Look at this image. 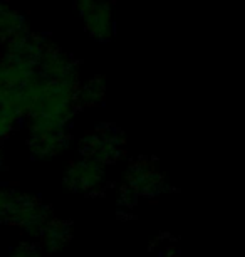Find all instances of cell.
<instances>
[{
	"label": "cell",
	"instance_id": "277c9868",
	"mask_svg": "<svg viewBox=\"0 0 245 257\" xmlns=\"http://www.w3.org/2000/svg\"><path fill=\"white\" fill-rule=\"evenodd\" d=\"M36 71L42 77L51 81H69L81 82L79 77V62L74 59L71 52L62 49L51 39H47L44 49H42Z\"/></svg>",
	"mask_w": 245,
	"mask_h": 257
},
{
	"label": "cell",
	"instance_id": "8992f818",
	"mask_svg": "<svg viewBox=\"0 0 245 257\" xmlns=\"http://www.w3.org/2000/svg\"><path fill=\"white\" fill-rule=\"evenodd\" d=\"M124 185H126V190L134 198L155 195V193L161 192L165 188V177L158 172L151 162L139 160V162H134L128 168Z\"/></svg>",
	"mask_w": 245,
	"mask_h": 257
},
{
	"label": "cell",
	"instance_id": "ba28073f",
	"mask_svg": "<svg viewBox=\"0 0 245 257\" xmlns=\"http://www.w3.org/2000/svg\"><path fill=\"white\" fill-rule=\"evenodd\" d=\"M71 140L69 132L59 133H37L29 135V150L36 158L51 160L57 157L67 148V143Z\"/></svg>",
	"mask_w": 245,
	"mask_h": 257
},
{
	"label": "cell",
	"instance_id": "7c38bea8",
	"mask_svg": "<svg viewBox=\"0 0 245 257\" xmlns=\"http://www.w3.org/2000/svg\"><path fill=\"white\" fill-rule=\"evenodd\" d=\"M9 257H41L39 254V247L32 242H22L14 249Z\"/></svg>",
	"mask_w": 245,
	"mask_h": 257
},
{
	"label": "cell",
	"instance_id": "30bf717a",
	"mask_svg": "<svg viewBox=\"0 0 245 257\" xmlns=\"http://www.w3.org/2000/svg\"><path fill=\"white\" fill-rule=\"evenodd\" d=\"M26 29V17L6 0H0V44H6Z\"/></svg>",
	"mask_w": 245,
	"mask_h": 257
},
{
	"label": "cell",
	"instance_id": "52a82bcc",
	"mask_svg": "<svg viewBox=\"0 0 245 257\" xmlns=\"http://www.w3.org/2000/svg\"><path fill=\"white\" fill-rule=\"evenodd\" d=\"M24 121L21 96L12 91L0 89V145L16 132Z\"/></svg>",
	"mask_w": 245,
	"mask_h": 257
},
{
	"label": "cell",
	"instance_id": "8fae6325",
	"mask_svg": "<svg viewBox=\"0 0 245 257\" xmlns=\"http://www.w3.org/2000/svg\"><path fill=\"white\" fill-rule=\"evenodd\" d=\"M106 94V86L101 76H94L86 82L81 81L78 88V106L81 108H96L103 103Z\"/></svg>",
	"mask_w": 245,
	"mask_h": 257
},
{
	"label": "cell",
	"instance_id": "5b68a950",
	"mask_svg": "<svg viewBox=\"0 0 245 257\" xmlns=\"http://www.w3.org/2000/svg\"><path fill=\"white\" fill-rule=\"evenodd\" d=\"M66 185L79 193L99 190L104 185V165L84 157L74 160L66 172Z\"/></svg>",
	"mask_w": 245,
	"mask_h": 257
},
{
	"label": "cell",
	"instance_id": "3957f363",
	"mask_svg": "<svg viewBox=\"0 0 245 257\" xmlns=\"http://www.w3.org/2000/svg\"><path fill=\"white\" fill-rule=\"evenodd\" d=\"M84 29L94 41L108 42L114 36V0H73Z\"/></svg>",
	"mask_w": 245,
	"mask_h": 257
},
{
	"label": "cell",
	"instance_id": "4fadbf2b",
	"mask_svg": "<svg viewBox=\"0 0 245 257\" xmlns=\"http://www.w3.org/2000/svg\"><path fill=\"white\" fill-rule=\"evenodd\" d=\"M0 158H2V148H0Z\"/></svg>",
	"mask_w": 245,
	"mask_h": 257
},
{
	"label": "cell",
	"instance_id": "6da1fadb",
	"mask_svg": "<svg viewBox=\"0 0 245 257\" xmlns=\"http://www.w3.org/2000/svg\"><path fill=\"white\" fill-rule=\"evenodd\" d=\"M81 157L94 160L101 165L116 163L124 155V137L109 124L98 126L86 133L79 142Z\"/></svg>",
	"mask_w": 245,
	"mask_h": 257
},
{
	"label": "cell",
	"instance_id": "7a4b0ae2",
	"mask_svg": "<svg viewBox=\"0 0 245 257\" xmlns=\"http://www.w3.org/2000/svg\"><path fill=\"white\" fill-rule=\"evenodd\" d=\"M49 219V210L39 198L14 190L11 205H9L6 215V224L17 227L22 232H26L27 235L37 237Z\"/></svg>",
	"mask_w": 245,
	"mask_h": 257
},
{
	"label": "cell",
	"instance_id": "9c48e42d",
	"mask_svg": "<svg viewBox=\"0 0 245 257\" xmlns=\"http://www.w3.org/2000/svg\"><path fill=\"white\" fill-rule=\"evenodd\" d=\"M41 249L57 252L71 240V224L61 219H49L39 232Z\"/></svg>",
	"mask_w": 245,
	"mask_h": 257
}]
</instances>
